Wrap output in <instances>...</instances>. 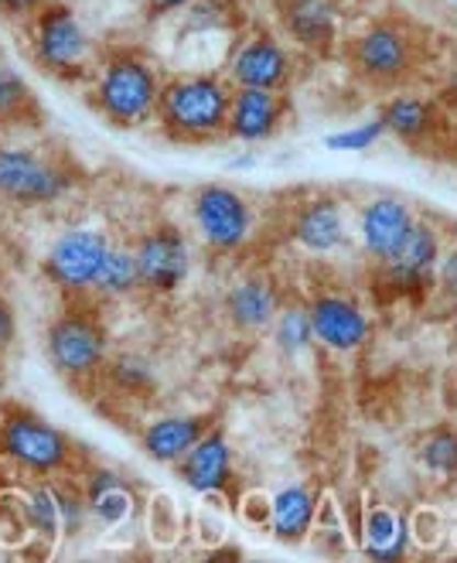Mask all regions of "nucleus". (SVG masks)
Instances as JSON below:
<instances>
[{"mask_svg": "<svg viewBox=\"0 0 457 563\" xmlns=\"http://www.w3.org/2000/svg\"><path fill=\"white\" fill-rule=\"evenodd\" d=\"M27 48H31V62H35L45 76L58 82H73V86H86L92 79L96 62H100V52H96L89 27L82 24L76 8L65 4V0H52V4L27 24Z\"/></svg>", "mask_w": 457, "mask_h": 563, "instance_id": "obj_6", "label": "nucleus"}, {"mask_svg": "<svg viewBox=\"0 0 457 563\" xmlns=\"http://www.w3.org/2000/svg\"><path fill=\"white\" fill-rule=\"evenodd\" d=\"M52 0H0V18H8L14 24H31Z\"/></svg>", "mask_w": 457, "mask_h": 563, "instance_id": "obj_39", "label": "nucleus"}, {"mask_svg": "<svg viewBox=\"0 0 457 563\" xmlns=\"http://www.w3.org/2000/svg\"><path fill=\"white\" fill-rule=\"evenodd\" d=\"M277 27L293 48L324 52L338 42V11L332 0H274Z\"/></svg>", "mask_w": 457, "mask_h": 563, "instance_id": "obj_21", "label": "nucleus"}, {"mask_svg": "<svg viewBox=\"0 0 457 563\" xmlns=\"http://www.w3.org/2000/svg\"><path fill=\"white\" fill-rule=\"evenodd\" d=\"M416 219L420 212L403 195L393 191L372 195L355 209V243L366 260H372V267H379V263H386L406 243Z\"/></svg>", "mask_w": 457, "mask_h": 563, "instance_id": "obj_15", "label": "nucleus"}, {"mask_svg": "<svg viewBox=\"0 0 457 563\" xmlns=\"http://www.w3.org/2000/svg\"><path fill=\"white\" fill-rule=\"evenodd\" d=\"M76 482L86 495L92 522L100 529H120L137 519L141 492L123 472H116L110 465H89V468H82V475Z\"/></svg>", "mask_w": 457, "mask_h": 563, "instance_id": "obj_19", "label": "nucleus"}, {"mask_svg": "<svg viewBox=\"0 0 457 563\" xmlns=\"http://www.w3.org/2000/svg\"><path fill=\"white\" fill-rule=\"evenodd\" d=\"M130 246H134L137 256L144 294L175 297L188 287L194 274V243L178 222L157 219Z\"/></svg>", "mask_w": 457, "mask_h": 563, "instance_id": "obj_11", "label": "nucleus"}, {"mask_svg": "<svg viewBox=\"0 0 457 563\" xmlns=\"http://www.w3.org/2000/svg\"><path fill=\"white\" fill-rule=\"evenodd\" d=\"M168 495L160 492V495H154V499L147 503V529H151V537L157 540V543H175L178 540V522H181V516H178V506L175 503H168V509L160 506L165 503Z\"/></svg>", "mask_w": 457, "mask_h": 563, "instance_id": "obj_34", "label": "nucleus"}, {"mask_svg": "<svg viewBox=\"0 0 457 563\" xmlns=\"http://www.w3.org/2000/svg\"><path fill=\"white\" fill-rule=\"evenodd\" d=\"M0 461L21 482H52L79 468V448L62 427H55L42 413L11 404L0 410Z\"/></svg>", "mask_w": 457, "mask_h": 563, "instance_id": "obj_3", "label": "nucleus"}, {"mask_svg": "<svg viewBox=\"0 0 457 563\" xmlns=\"http://www.w3.org/2000/svg\"><path fill=\"white\" fill-rule=\"evenodd\" d=\"M110 352L113 335L103 318V305H89V297L69 301L45 328L48 366L73 386L100 383Z\"/></svg>", "mask_w": 457, "mask_h": 563, "instance_id": "obj_4", "label": "nucleus"}, {"mask_svg": "<svg viewBox=\"0 0 457 563\" xmlns=\"http://www.w3.org/2000/svg\"><path fill=\"white\" fill-rule=\"evenodd\" d=\"M236 512L243 516V522L267 529L270 526V492H246L236 506Z\"/></svg>", "mask_w": 457, "mask_h": 563, "instance_id": "obj_36", "label": "nucleus"}, {"mask_svg": "<svg viewBox=\"0 0 457 563\" xmlns=\"http://www.w3.org/2000/svg\"><path fill=\"white\" fill-rule=\"evenodd\" d=\"M8 488H14V472L4 465V461H0V495H4Z\"/></svg>", "mask_w": 457, "mask_h": 563, "instance_id": "obj_42", "label": "nucleus"}, {"mask_svg": "<svg viewBox=\"0 0 457 563\" xmlns=\"http://www.w3.org/2000/svg\"><path fill=\"white\" fill-rule=\"evenodd\" d=\"M233 4L225 8V0H194L188 4L178 18H181V31L185 35H212V31H222L228 21H233Z\"/></svg>", "mask_w": 457, "mask_h": 563, "instance_id": "obj_33", "label": "nucleus"}, {"mask_svg": "<svg viewBox=\"0 0 457 563\" xmlns=\"http://www.w3.org/2000/svg\"><path fill=\"white\" fill-rule=\"evenodd\" d=\"M447 240L444 229L420 216L416 225L410 229L406 243L376 267V287L389 297V301H406V305H423L437 294V267Z\"/></svg>", "mask_w": 457, "mask_h": 563, "instance_id": "obj_9", "label": "nucleus"}, {"mask_svg": "<svg viewBox=\"0 0 457 563\" xmlns=\"http://www.w3.org/2000/svg\"><path fill=\"white\" fill-rule=\"evenodd\" d=\"M165 73L157 62L134 45H116L100 52L92 79L86 82L89 107L116 130H141L157 117V99L165 89Z\"/></svg>", "mask_w": 457, "mask_h": 563, "instance_id": "obj_1", "label": "nucleus"}, {"mask_svg": "<svg viewBox=\"0 0 457 563\" xmlns=\"http://www.w3.org/2000/svg\"><path fill=\"white\" fill-rule=\"evenodd\" d=\"M14 492H18V506H21L27 540H35L42 550H55L62 543V516H58L55 485L45 478H35V482L18 485Z\"/></svg>", "mask_w": 457, "mask_h": 563, "instance_id": "obj_26", "label": "nucleus"}, {"mask_svg": "<svg viewBox=\"0 0 457 563\" xmlns=\"http://www.w3.org/2000/svg\"><path fill=\"white\" fill-rule=\"evenodd\" d=\"M79 188V168L48 151L0 144V202L14 209H52Z\"/></svg>", "mask_w": 457, "mask_h": 563, "instance_id": "obj_7", "label": "nucleus"}, {"mask_svg": "<svg viewBox=\"0 0 457 563\" xmlns=\"http://www.w3.org/2000/svg\"><path fill=\"white\" fill-rule=\"evenodd\" d=\"M283 308V290L267 274H246L222 294V318L236 335H267Z\"/></svg>", "mask_w": 457, "mask_h": 563, "instance_id": "obj_18", "label": "nucleus"}, {"mask_svg": "<svg viewBox=\"0 0 457 563\" xmlns=\"http://www.w3.org/2000/svg\"><path fill=\"white\" fill-rule=\"evenodd\" d=\"M233 82L225 73H178L165 79L157 99V130L171 144H219L228 137V103H233Z\"/></svg>", "mask_w": 457, "mask_h": 563, "instance_id": "obj_2", "label": "nucleus"}, {"mask_svg": "<svg viewBox=\"0 0 457 563\" xmlns=\"http://www.w3.org/2000/svg\"><path fill=\"white\" fill-rule=\"evenodd\" d=\"M290 243L314 260H332L355 243V212L342 195L317 191L308 195L290 212Z\"/></svg>", "mask_w": 457, "mask_h": 563, "instance_id": "obj_12", "label": "nucleus"}, {"mask_svg": "<svg viewBox=\"0 0 457 563\" xmlns=\"http://www.w3.org/2000/svg\"><path fill=\"white\" fill-rule=\"evenodd\" d=\"M52 485H55L58 516H62V543H79L89 533V526H92L86 495H82V488H79V482L73 475L52 478Z\"/></svg>", "mask_w": 457, "mask_h": 563, "instance_id": "obj_31", "label": "nucleus"}, {"mask_svg": "<svg viewBox=\"0 0 457 563\" xmlns=\"http://www.w3.org/2000/svg\"><path fill=\"white\" fill-rule=\"evenodd\" d=\"M410 533H413V543L416 547H423V550H434L437 543H441V537L447 533V522H441V512H434V509H416L413 516H410Z\"/></svg>", "mask_w": 457, "mask_h": 563, "instance_id": "obj_35", "label": "nucleus"}, {"mask_svg": "<svg viewBox=\"0 0 457 563\" xmlns=\"http://www.w3.org/2000/svg\"><path fill=\"white\" fill-rule=\"evenodd\" d=\"M191 233L212 256H239L259 233L253 198L233 185L205 181L188 198Z\"/></svg>", "mask_w": 457, "mask_h": 563, "instance_id": "obj_8", "label": "nucleus"}, {"mask_svg": "<svg viewBox=\"0 0 457 563\" xmlns=\"http://www.w3.org/2000/svg\"><path fill=\"white\" fill-rule=\"evenodd\" d=\"M160 362L154 352L147 349H113L110 358H107V369L100 376V386H107L110 396L116 400H130V404H147L160 393Z\"/></svg>", "mask_w": 457, "mask_h": 563, "instance_id": "obj_23", "label": "nucleus"}, {"mask_svg": "<svg viewBox=\"0 0 457 563\" xmlns=\"http://www.w3.org/2000/svg\"><path fill=\"white\" fill-rule=\"evenodd\" d=\"M290 120L287 92L274 89H233L228 103V137L239 144H267Z\"/></svg>", "mask_w": 457, "mask_h": 563, "instance_id": "obj_20", "label": "nucleus"}, {"mask_svg": "<svg viewBox=\"0 0 457 563\" xmlns=\"http://www.w3.org/2000/svg\"><path fill=\"white\" fill-rule=\"evenodd\" d=\"M386 137L389 134H386L382 117H369L363 123L338 130V134H328V137H324V147L338 151V154H363V151H372L376 144H382Z\"/></svg>", "mask_w": 457, "mask_h": 563, "instance_id": "obj_32", "label": "nucleus"}, {"mask_svg": "<svg viewBox=\"0 0 457 563\" xmlns=\"http://www.w3.org/2000/svg\"><path fill=\"white\" fill-rule=\"evenodd\" d=\"M317 506H321V495L304 482H290L270 492V526H267L270 537L287 547L304 543L314 533Z\"/></svg>", "mask_w": 457, "mask_h": 563, "instance_id": "obj_25", "label": "nucleus"}, {"mask_svg": "<svg viewBox=\"0 0 457 563\" xmlns=\"http://www.w3.org/2000/svg\"><path fill=\"white\" fill-rule=\"evenodd\" d=\"M18 331H21V321H18V308L11 297L0 294V358H4L14 342H18Z\"/></svg>", "mask_w": 457, "mask_h": 563, "instance_id": "obj_38", "label": "nucleus"}, {"mask_svg": "<svg viewBox=\"0 0 457 563\" xmlns=\"http://www.w3.org/2000/svg\"><path fill=\"white\" fill-rule=\"evenodd\" d=\"M113 236L100 225H73L48 243L42 256V277L65 301H82L92 294L96 277L113 250Z\"/></svg>", "mask_w": 457, "mask_h": 563, "instance_id": "obj_10", "label": "nucleus"}, {"mask_svg": "<svg viewBox=\"0 0 457 563\" xmlns=\"http://www.w3.org/2000/svg\"><path fill=\"white\" fill-rule=\"evenodd\" d=\"M270 342L283 358H304L317 342H314V328H311V314L308 305H283L277 321L270 324Z\"/></svg>", "mask_w": 457, "mask_h": 563, "instance_id": "obj_30", "label": "nucleus"}, {"mask_svg": "<svg viewBox=\"0 0 457 563\" xmlns=\"http://www.w3.org/2000/svg\"><path fill=\"white\" fill-rule=\"evenodd\" d=\"M416 465L437 482L457 478V427L441 423L416 441Z\"/></svg>", "mask_w": 457, "mask_h": 563, "instance_id": "obj_29", "label": "nucleus"}, {"mask_svg": "<svg viewBox=\"0 0 457 563\" xmlns=\"http://www.w3.org/2000/svg\"><path fill=\"white\" fill-rule=\"evenodd\" d=\"M42 120V103L31 82L11 69L4 62L0 65V134H11V130L35 126Z\"/></svg>", "mask_w": 457, "mask_h": 563, "instance_id": "obj_28", "label": "nucleus"}, {"mask_svg": "<svg viewBox=\"0 0 457 563\" xmlns=\"http://www.w3.org/2000/svg\"><path fill=\"white\" fill-rule=\"evenodd\" d=\"M308 314H311V328H314V342L335 355L363 352L376 335V321L363 308V301L352 294H342V290L314 294L308 301Z\"/></svg>", "mask_w": 457, "mask_h": 563, "instance_id": "obj_14", "label": "nucleus"}, {"mask_svg": "<svg viewBox=\"0 0 457 563\" xmlns=\"http://www.w3.org/2000/svg\"><path fill=\"white\" fill-rule=\"evenodd\" d=\"M175 475L202 499H228V488L236 485V448L219 423L178 461Z\"/></svg>", "mask_w": 457, "mask_h": 563, "instance_id": "obj_17", "label": "nucleus"}, {"mask_svg": "<svg viewBox=\"0 0 457 563\" xmlns=\"http://www.w3.org/2000/svg\"><path fill=\"white\" fill-rule=\"evenodd\" d=\"M437 294L444 297V301H450V297L457 294V240L444 246L441 253V267H437Z\"/></svg>", "mask_w": 457, "mask_h": 563, "instance_id": "obj_37", "label": "nucleus"}, {"mask_svg": "<svg viewBox=\"0 0 457 563\" xmlns=\"http://www.w3.org/2000/svg\"><path fill=\"white\" fill-rule=\"evenodd\" d=\"M355 547L363 550L372 563H400L413 550L410 533V516L397 506H369L363 509V522H358Z\"/></svg>", "mask_w": 457, "mask_h": 563, "instance_id": "obj_24", "label": "nucleus"}, {"mask_svg": "<svg viewBox=\"0 0 457 563\" xmlns=\"http://www.w3.org/2000/svg\"><path fill=\"white\" fill-rule=\"evenodd\" d=\"M298 76V55L290 42L270 27H256L233 48L225 65V79L236 89H274L287 92Z\"/></svg>", "mask_w": 457, "mask_h": 563, "instance_id": "obj_13", "label": "nucleus"}, {"mask_svg": "<svg viewBox=\"0 0 457 563\" xmlns=\"http://www.w3.org/2000/svg\"><path fill=\"white\" fill-rule=\"evenodd\" d=\"M423 35L400 21V18H379L366 24L358 35L345 45V62L358 82L372 89H400L406 86L423 65Z\"/></svg>", "mask_w": 457, "mask_h": 563, "instance_id": "obj_5", "label": "nucleus"}, {"mask_svg": "<svg viewBox=\"0 0 457 563\" xmlns=\"http://www.w3.org/2000/svg\"><path fill=\"white\" fill-rule=\"evenodd\" d=\"M194 0H144V18L147 21H160V18H175L181 14Z\"/></svg>", "mask_w": 457, "mask_h": 563, "instance_id": "obj_40", "label": "nucleus"}, {"mask_svg": "<svg viewBox=\"0 0 457 563\" xmlns=\"http://www.w3.org/2000/svg\"><path fill=\"white\" fill-rule=\"evenodd\" d=\"M215 427V413H165L141 430V451L154 465L175 468L178 461Z\"/></svg>", "mask_w": 457, "mask_h": 563, "instance_id": "obj_22", "label": "nucleus"}, {"mask_svg": "<svg viewBox=\"0 0 457 563\" xmlns=\"http://www.w3.org/2000/svg\"><path fill=\"white\" fill-rule=\"evenodd\" d=\"M0 65H4V42H0Z\"/></svg>", "mask_w": 457, "mask_h": 563, "instance_id": "obj_44", "label": "nucleus"}, {"mask_svg": "<svg viewBox=\"0 0 457 563\" xmlns=\"http://www.w3.org/2000/svg\"><path fill=\"white\" fill-rule=\"evenodd\" d=\"M434 99L441 103V110L457 123V73H450V76L444 79V86H441V92H437Z\"/></svg>", "mask_w": 457, "mask_h": 563, "instance_id": "obj_41", "label": "nucleus"}, {"mask_svg": "<svg viewBox=\"0 0 457 563\" xmlns=\"http://www.w3.org/2000/svg\"><path fill=\"white\" fill-rule=\"evenodd\" d=\"M447 305V314H450V321H454V328H457V294L450 297V301H444Z\"/></svg>", "mask_w": 457, "mask_h": 563, "instance_id": "obj_43", "label": "nucleus"}, {"mask_svg": "<svg viewBox=\"0 0 457 563\" xmlns=\"http://www.w3.org/2000/svg\"><path fill=\"white\" fill-rule=\"evenodd\" d=\"M379 117L386 123V134L416 154H434L437 147H444V137L454 126V120L441 110L437 99L416 92H393L379 107Z\"/></svg>", "mask_w": 457, "mask_h": 563, "instance_id": "obj_16", "label": "nucleus"}, {"mask_svg": "<svg viewBox=\"0 0 457 563\" xmlns=\"http://www.w3.org/2000/svg\"><path fill=\"white\" fill-rule=\"evenodd\" d=\"M137 294H144V290H141V271H137L134 246L113 243L89 297L96 305H120V301H130V297H137Z\"/></svg>", "mask_w": 457, "mask_h": 563, "instance_id": "obj_27", "label": "nucleus"}]
</instances>
